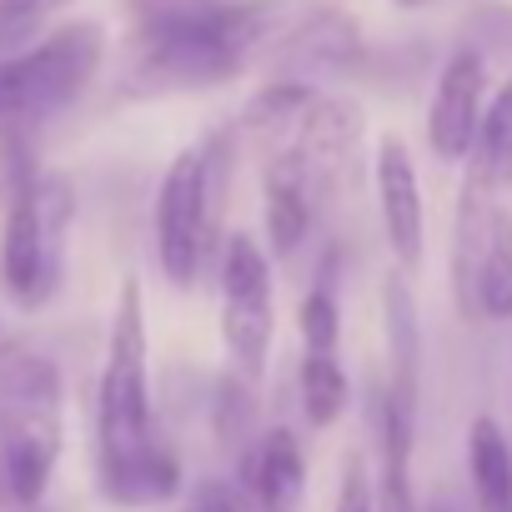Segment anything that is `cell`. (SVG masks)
Segmentation results:
<instances>
[{
	"mask_svg": "<svg viewBox=\"0 0 512 512\" xmlns=\"http://www.w3.org/2000/svg\"><path fill=\"white\" fill-rule=\"evenodd\" d=\"M96 492L116 507H161L181 492V462L151 412V337L136 277L116 292L96 382Z\"/></svg>",
	"mask_w": 512,
	"mask_h": 512,
	"instance_id": "obj_1",
	"label": "cell"
},
{
	"mask_svg": "<svg viewBox=\"0 0 512 512\" xmlns=\"http://www.w3.org/2000/svg\"><path fill=\"white\" fill-rule=\"evenodd\" d=\"M76 191L61 171H16L0 221V292L16 312H41L66 277Z\"/></svg>",
	"mask_w": 512,
	"mask_h": 512,
	"instance_id": "obj_2",
	"label": "cell"
},
{
	"mask_svg": "<svg viewBox=\"0 0 512 512\" xmlns=\"http://www.w3.org/2000/svg\"><path fill=\"white\" fill-rule=\"evenodd\" d=\"M61 462V372L51 357L0 352V487L6 502L36 507Z\"/></svg>",
	"mask_w": 512,
	"mask_h": 512,
	"instance_id": "obj_3",
	"label": "cell"
},
{
	"mask_svg": "<svg viewBox=\"0 0 512 512\" xmlns=\"http://www.w3.org/2000/svg\"><path fill=\"white\" fill-rule=\"evenodd\" d=\"M226 171H231V136L216 131L201 146L176 151V161L161 176L156 191V262L171 287H196L206 262L216 256L221 236V211H226Z\"/></svg>",
	"mask_w": 512,
	"mask_h": 512,
	"instance_id": "obj_4",
	"label": "cell"
},
{
	"mask_svg": "<svg viewBox=\"0 0 512 512\" xmlns=\"http://www.w3.org/2000/svg\"><path fill=\"white\" fill-rule=\"evenodd\" d=\"M106 61L101 21H66L16 56H0V126H36L86 96Z\"/></svg>",
	"mask_w": 512,
	"mask_h": 512,
	"instance_id": "obj_5",
	"label": "cell"
},
{
	"mask_svg": "<svg viewBox=\"0 0 512 512\" xmlns=\"http://www.w3.org/2000/svg\"><path fill=\"white\" fill-rule=\"evenodd\" d=\"M216 282H221V342L231 357V377L262 382L277 337V287L267 246L251 231H226L216 251Z\"/></svg>",
	"mask_w": 512,
	"mask_h": 512,
	"instance_id": "obj_6",
	"label": "cell"
},
{
	"mask_svg": "<svg viewBox=\"0 0 512 512\" xmlns=\"http://www.w3.org/2000/svg\"><path fill=\"white\" fill-rule=\"evenodd\" d=\"M372 181H377V211H382V236L397 256L402 272H417L427 256V206H422V181L412 166V151L402 136H382L377 141V161H372Z\"/></svg>",
	"mask_w": 512,
	"mask_h": 512,
	"instance_id": "obj_7",
	"label": "cell"
},
{
	"mask_svg": "<svg viewBox=\"0 0 512 512\" xmlns=\"http://www.w3.org/2000/svg\"><path fill=\"white\" fill-rule=\"evenodd\" d=\"M482 106H487V61L462 46L447 56L437 86H432V101H427V146L437 161H467L472 141H477V121H482Z\"/></svg>",
	"mask_w": 512,
	"mask_h": 512,
	"instance_id": "obj_8",
	"label": "cell"
},
{
	"mask_svg": "<svg viewBox=\"0 0 512 512\" xmlns=\"http://www.w3.org/2000/svg\"><path fill=\"white\" fill-rule=\"evenodd\" d=\"M382 317H387V382L382 402L397 407L402 417L417 422V392H422V327H417V302L407 282L392 272L382 287Z\"/></svg>",
	"mask_w": 512,
	"mask_h": 512,
	"instance_id": "obj_9",
	"label": "cell"
},
{
	"mask_svg": "<svg viewBox=\"0 0 512 512\" xmlns=\"http://www.w3.org/2000/svg\"><path fill=\"white\" fill-rule=\"evenodd\" d=\"M246 492L262 512H297L302 492H307V457L292 427H272L256 437V447H246Z\"/></svg>",
	"mask_w": 512,
	"mask_h": 512,
	"instance_id": "obj_10",
	"label": "cell"
},
{
	"mask_svg": "<svg viewBox=\"0 0 512 512\" xmlns=\"http://www.w3.org/2000/svg\"><path fill=\"white\" fill-rule=\"evenodd\" d=\"M497 196H502V191H492V186L467 166L462 196H457V216H452V297H457V312H462L467 322H477L472 277H477V256H482V241H487V221H492Z\"/></svg>",
	"mask_w": 512,
	"mask_h": 512,
	"instance_id": "obj_11",
	"label": "cell"
},
{
	"mask_svg": "<svg viewBox=\"0 0 512 512\" xmlns=\"http://www.w3.org/2000/svg\"><path fill=\"white\" fill-rule=\"evenodd\" d=\"M312 216H317V201H312L307 181L297 176V166H292V161H282V156H267V171H262L267 256H292V251L307 241Z\"/></svg>",
	"mask_w": 512,
	"mask_h": 512,
	"instance_id": "obj_12",
	"label": "cell"
},
{
	"mask_svg": "<svg viewBox=\"0 0 512 512\" xmlns=\"http://www.w3.org/2000/svg\"><path fill=\"white\" fill-rule=\"evenodd\" d=\"M467 477L477 512H512V442L497 417H472L467 427Z\"/></svg>",
	"mask_w": 512,
	"mask_h": 512,
	"instance_id": "obj_13",
	"label": "cell"
},
{
	"mask_svg": "<svg viewBox=\"0 0 512 512\" xmlns=\"http://www.w3.org/2000/svg\"><path fill=\"white\" fill-rule=\"evenodd\" d=\"M472 307L477 317H492V322L512 317V206L507 201H497L487 221V241L472 277Z\"/></svg>",
	"mask_w": 512,
	"mask_h": 512,
	"instance_id": "obj_14",
	"label": "cell"
},
{
	"mask_svg": "<svg viewBox=\"0 0 512 512\" xmlns=\"http://www.w3.org/2000/svg\"><path fill=\"white\" fill-rule=\"evenodd\" d=\"M467 166L492 186V191H507L512 186V76L497 86V96L482 106V121H477V141L467 151Z\"/></svg>",
	"mask_w": 512,
	"mask_h": 512,
	"instance_id": "obj_15",
	"label": "cell"
},
{
	"mask_svg": "<svg viewBox=\"0 0 512 512\" xmlns=\"http://www.w3.org/2000/svg\"><path fill=\"white\" fill-rule=\"evenodd\" d=\"M297 392H302V412H307L312 427L342 422V412L352 407V382H347L342 352H302V362H297Z\"/></svg>",
	"mask_w": 512,
	"mask_h": 512,
	"instance_id": "obj_16",
	"label": "cell"
},
{
	"mask_svg": "<svg viewBox=\"0 0 512 512\" xmlns=\"http://www.w3.org/2000/svg\"><path fill=\"white\" fill-rule=\"evenodd\" d=\"M297 327H302V352H342V312L327 287H312L302 297Z\"/></svg>",
	"mask_w": 512,
	"mask_h": 512,
	"instance_id": "obj_17",
	"label": "cell"
},
{
	"mask_svg": "<svg viewBox=\"0 0 512 512\" xmlns=\"http://www.w3.org/2000/svg\"><path fill=\"white\" fill-rule=\"evenodd\" d=\"M66 0H0V56H16L36 41V31Z\"/></svg>",
	"mask_w": 512,
	"mask_h": 512,
	"instance_id": "obj_18",
	"label": "cell"
},
{
	"mask_svg": "<svg viewBox=\"0 0 512 512\" xmlns=\"http://www.w3.org/2000/svg\"><path fill=\"white\" fill-rule=\"evenodd\" d=\"M332 512H377L362 457H347V467H342V487H337V507H332Z\"/></svg>",
	"mask_w": 512,
	"mask_h": 512,
	"instance_id": "obj_19",
	"label": "cell"
},
{
	"mask_svg": "<svg viewBox=\"0 0 512 512\" xmlns=\"http://www.w3.org/2000/svg\"><path fill=\"white\" fill-rule=\"evenodd\" d=\"M186 512H246V507H241V497L226 492V487H201Z\"/></svg>",
	"mask_w": 512,
	"mask_h": 512,
	"instance_id": "obj_20",
	"label": "cell"
},
{
	"mask_svg": "<svg viewBox=\"0 0 512 512\" xmlns=\"http://www.w3.org/2000/svg\"><path fill=\"white\" fill-rule=\"evenodd\" d=\"M402 6H427V0H402Z\"/></svg>",
	"mask_w": 512,
	"mask_h": 512,
	"instance_id": "obj_21",
	"label": "cell"
},
{
	"mask_svg": "<svg viewBox=\"0 0 512 512\" xmlns=\"http://www.w3.org/2000/svg\"><path fill=\"white\" fill-rule=\"evenodd\" d=\"M507 442H512V437H507Z\"/></svg>",
	"mask_w": 512,
	"mask_h": 512,
	"instance_id": "obj_22",
	"label": "cell"
}]
</instances>
